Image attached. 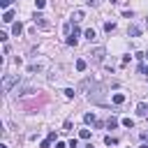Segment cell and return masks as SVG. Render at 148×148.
Instances as JSON below:
<instances>
[{"mask_svg": "<svg viewBox=\"0 0 148 148\" xmlns=\"http://www.w3.org/2000/svg\"><path fill=\"white\" fill-rule=\"evenodd\" d=\"M14 83H18V74H9V76H5V79H2V90L9 92Z\"/></svg>", "mask_w": 148, "mask_h": 148, "instance_id": "6da1fadb", "label": "cell"}, {"mask_svg": "<svg viewBox=\"0 0 148 148\" xmlns=\"http://www.w3.org/2000/svg\"><path fill=\"white\" fill-rule=\"evenodd\" d=\"M104 53H106V51H104V46H97V49H92V51H90V58H92V62H102V60H104Z\"/></svg>", "mask_w": 148, "mask_h": 148, "instance_id": "7a4b0ae2", "label": "cell"}, {"mask_svg": "<svg viewBox=\"0 0 148 148\" xmlns=\"http://www.w3.org/2000/svg\"><path fill=\"white\" fill-rule=\"evenodd\" d=\"M32 21H35V25H39V28H49V21H46L42 14H35V16H32Z\"/></svg>", "mask_w": 148, "mask_h": 148, "instance_id": "3957f363", "label": "cell"}, {"mask_svg": "<svg viewBox=\"0 0 148 148\" xmlns=\"http://www.w3.org/2000/svg\"><path fill=\"white\" fill-rule=\"evenodd\" d=\"M83 16H86V14H83V9H74V12H72V23L83 21Z\"/></svg>", "mask_w": 148, "mask_h": 148, "instance_id": "277c9868", "label": "cell"}, {"mask_svg": "<svg viewBox=\"0 0 148 148\" xmlns=\"http://www.w3.org/2000/svg\"><path fill=\"white\" fill-rule=\"evenodd\" d=\"M136 113H139V116H148V104H146V102H139V104H136Z\"/></svg>", "mask_w": 148, "mask_h": 148, "instance_id": "5b68a950", "label": "cell"}, {"mask_svg": "<svg viewBox=\"0 0 148 148\" xmlns=\"http://www.w3.org/2000/svg\"><path fill=\"white\" fill-rule=\"evenodd\" d=\"M111 102H113V104H123V102H125V95H123V92H113V95H111Z\"/></svg>", "mask_w": 148, "mask_h": 148, "instance_id": "8992f818", "label": "cell"}, {"mask_svg": "<svg viewBox=\"0 0 148 148\" xmlns=\"http://www.w3.org/2000/svg\"><path fill=\"white\" fill-rule=\"evenodd\" d=\"M2 21H5V23H12V21H14V12H9V9H7V12L2 14Z\"/></svg>", "mask_w": 148, "mask_h": 148, "instance_id": "52a82bcc", "label": "cell"}, {"mask_svg": "<svg viewBox=\"0 0 148 148\" xmlns=\"http://www.w3.org/2000/svg\"><path fill=\"white\" fill-rule=\"evenodd\" d=\"M127 32H130L132 37H139V35H141V28H139V25H130V30H127Z\"/></svg>", "mask_w": 148, "mask_h": 148, "instance_id": "ba28073f", "label": "cell"}, {"mask_svg": "<svg viewBox=\"0 0 148 148\" xmlns=\"http://www.w3.org/2000/svg\"><path fill=\"white\" fill-rule=\"evenodd\" d=\"M86 67H88V62H86L83 58H79V60H76V69H79V72H86Z\"/></svg>", "mask_w": 148, "mask_h": 148, "instance_id": "9c48e42d", "label": "cell"}, {"mask_svg": "<svg viewBox=\"0 0 148 148\" xmlns=\"http://www.w3.org/2000/svg\"><path fill=\"white\" fill-rule=\"evenodd\" d=\"M83 120H86V125H97V120H95V116H92V113H86V116H83Z\"/></svg>", "mask_w": 148, "mask_h": 148, "instance_id": "30bf717a", "label": "cell"}, {"mask_svg": "<svg viewBox=\"0 0 148 148\" xmlns=\"http://www.w3.org/2000/svg\"><path fill=\"white\" fill-rule=\"evenodd\" d=\"M104 30H106V32L111 35V32L116 30V23H113V21H106V23H104Z\"/></svg>", "mask_w": 148, "mask_h": 148, "instance_id": "8fae6325", "label": "cell"}, {"mask_svg": "<svg viewBox=\"0 0 148 148\" xmlns=\"http://www.w3.org/2000/svg\"><path fill=\"white\" fill-rule=\"evenodd\" d=\"M106 127H109V130H113V127H118V118H113V116H111V118L106 120Z\"/></svg>", "mask_w": 148, "mask_h": 148, "instance_id": "7c38bea8", "label": "cell"}, {"mask_svg": "<svg viewBox=\"0 0 148 148\" xmlns=\"http://www.w3.org/2000/svg\"><path fill=\"white\" fill-rule=\"evenodd\" d=\"M12 32H14L16 37H18V35L23 32V25H21V23H14V28H12Z\"/></svg>", "mask_w": 148, "mask_h": 148, "instance_id": "4fadbf2b", "label": "cell"}, {"mask_svg": "<svg viewBox=\"0 0 148 148\" xmlns=\"http://www.w3.org/2000/svg\"><path fill=\"white\" fill-rule=\"evenodd\" d=\"M83 35H86V39H90V42H92V39H95V37H97V35H95V30H92V28H88V30H86V32H83Z\"/></svg>", "mask_w": 148, "mask_h": 148, "instance_id": "5bb4252c", "label": "cell"}, {"mask_svg": "<svg viewBox=\"0 0 148 148\" xmlns=\"http://www.w3.org/2000/svg\"><path fill=\"white\" fill-rule=\"evenodd\" d=\"M104 143H106V146H116L118 139H116V136H104Z\"/></svg>", "mask_w": 148, "mask_h": 148, "instance_id": "9a60e30c", "label": "cell"}, {"mask_svg": "<svg viewBox=\"0 0 148 148\" xmlns=\"http://www.w3.org/2000/svg\"><path fill=\"white\" fill-rule=\"evenodd\" d=\"M76 39H79V37H74V35H67V39H65V42H67L69 46H76Z\"/></svg>", "mask_w": 148, "mask_h": 148, "instance_id": "2e32d148", "label": "cell"}, {"mask_svg": "<svg viewBox=\"0 0 148 148\" xmlns=\"http://www.w3.org/2000/svg\"><path fill=\"white\" fill-rule=\"evenodd\" d=\"M74 95H76V92H74V88H65V97H67V99H72Z\"/></svg>", "mask_w": 148, "mask_h": 148, "instance_id": "e0dca14e", "label": "cell"}, {"mask_svg": "<svg viewBox=\"0 0 148 148\" xmlns=\"http://www.w3.org/2000/svg\"><path fill=\"white\" fill-rule=\"evenodd\" d=\"M79 136H81V139H90V130H81Z\"/></svg>", "mask_w": 148, "mask_h": 148, "instance_id": "ac0fdd59", "label": "cell"}, {"mask_svg": "<svg viewBox=\"0 0 148 148\" xmlns=\"http://www.w3.org/2000/svg\"><path fill=\"white\" fill-rule=\"evenodd\" d=\"M123 125H125V127H134V120H132V118H125Z\"/></svg>", "mask_w": 148, "mask_h": 148, "instance_id": "d6986e66", "label": "cell"}, {"mask_svg": "<svg viewBox=\"0 0 148 148\" xmlns=\"http://www.w3.org/2000/svg\"><path fill=\"white\" fill-rule=\"evenodd\" d=\"M49 146H51V139H49V136H46V139H44V141H42V143H39V148H49Z\"/></svg>", "mask_w": 148, "mask_h": 148, "instance_id": "ffe728a7", "label": "cell"}, {"mask_svg": "<svg viewBox=\"0 0 148 148\" xmlns=\"http://www.w3.org/2000/svg\"><path fill=\"white\" fill-rule=\"evenodd\" d=\"M44 5H46V0H35V7L37 9H44Z\"/></svg>", "mask_w": 148, "mask_h": 148, "instance_id": "44dd1931", "label": "cell"}, {"mask_svg": "<svg viewBox=\"0 0 148 148\" xmlns=\"http://www.w3.org/2000/svg\"><path fill=\"white\" fill-rule=\"evenodd\" d=\"M139 72H141L143 76H148V65H139Z\"/></svg>", "mask_w": 148, "mask_h": 148, "instance_id": "7402d4cb", "label": "cell"}, {"mask_svg": "<svg viewBox=\"0 0 148 148\" xmlns=\"http://www.w3.org/2000/svg\"><path fill=\"white\" fill-rule=\"evenodd\" d=\"M9 5H12V0H0V7H2V9H7Z\"/></svg>", "mask_w": 148, "mask_h": 148, "instance_id": "603a6c76", "label": "cell"}, {"mask_svg": "<svg viewBox=\"0 0 148 148\" xmlns=\"http://www.w3.org/2000/svg\"><path fill=\"white\" fill-rule=\"evenodd\" d=\"M86 2H88V5H97V0H86Z\"/></svg>", "mask_w": 148, "mask_h": 148, "instance_id": "cb8c5ba5", "label": "cell"}, {"mask_svg": "<svg viewBox=\"0 0 148 148\" xmlns=\"http://www.w3.org/2000/svg\"><path fill=\"white\" fill-rule=\"evenodd\" d=\"M141 139H148V132H143V134H141Z\"/></svg>", "mask_w": 148, "mask_h": 148, "instance_id": "d4e9b609", "label": "cell"}, {"mask_svg": "<svg viewBox=\"0 0 148 148\" xmlns=\"http://www.w3.org/2000/svg\"><path fill=\"white\" fill-rule=\"evenodd\" d=\"M141 148H148V143H143V146H141Z\"/></svg>", "mask_w": 148, "mask_h": 148, "instance_id": "484cf974", "label": "cell"}, {"mask_svg": "<svg viewBox=\"0 0 148 148\" xmlns=\"http://www.w3.org/2000/svg\"><path fill=\"white\" fill-rule=\"evenodd\" d=\"M111 2H118V0H111Z\"/></svg>", "mask_w": 148, "mask_h": 148, "instance_id": "4316f807", "label": "cell"}, {"mask_svg": "<svg viewBox=\"0 0 148 148\" xmlns=\"http://www.w3.org/2000/svg\"><path fill=\"white\" fill-rule=\"evenodd\" d=\"M0 148H7V146H0Z\"/></svg>", "mask_w": 148, "mask_h": 148, "instance_id": "83f0119b", "label": "cell"}, {"mask_svg": "<svg viewBox=\"0 0 148 148\" xmlns=\"http://www.w3.org/2000/svg\"><path fill=\"white\" fill-rule=\"evenodd\" d=\"M146 58H148V53H146Z\"/></svg>", "mask_w": 148, "mask_h": 148, "instance_id": "f1b7e54d", "label": "cell"}]
</instances>
